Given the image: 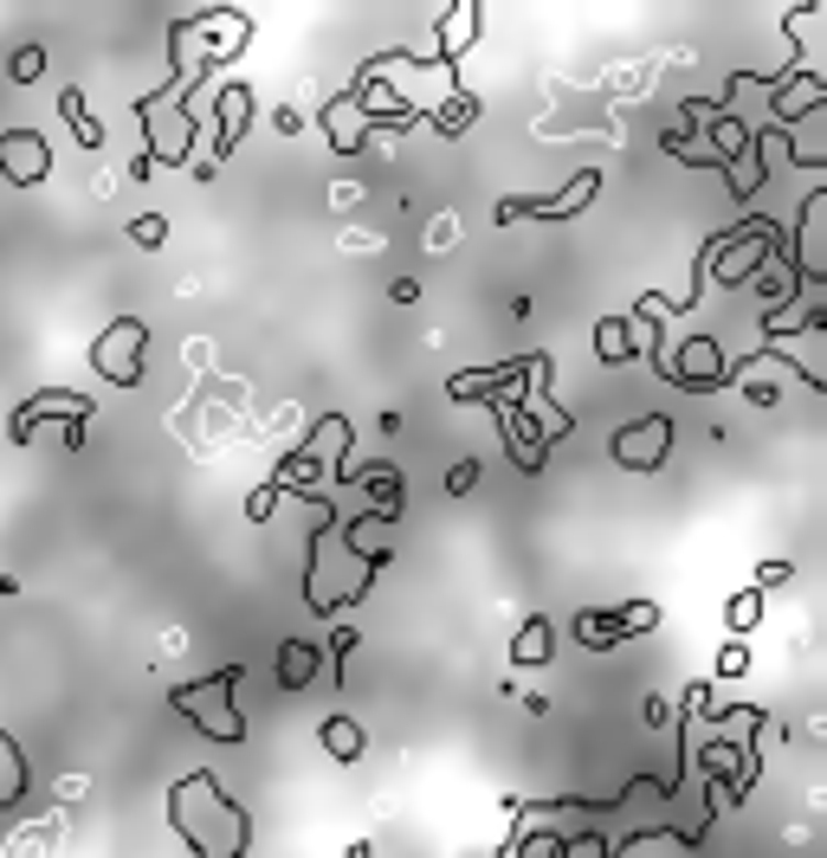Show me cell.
Wrapping results in <instances>:
<instances>
[{
    "label": "cell",
    "mask_w": 827,
    "mask_h": 858,
    "mask_svg": "<svg viewBox=\"0 0 827 858\" xmlns=\"http://www.w3.org/2000/svg\"><path fill=\"white\" fill-rule=\"evenodd\" d=\"M472 484H479V465H472V459H466V465H453V472H446V491H453V497H466V491H472Z\"/></svg>",
    "instance_id": "74e56055"
},
{
    "label": "cell",
    "mask_w": 827,
    "mask_h": 858,
    "mask_svg": "<svg viewBox=\"0 0 827 858\" xmlns=\"http://www.w3.org/2000/svg\"><path fill=\"white\" fill-rule=\"evenodd\" d=\"M137 123H143V162L149 168H195V143H200V117H195V91L188 85H155L149 97H137Z\"/></svg>",
    "instance_id": "7a4b0ae2"
},
{
    "label": "cell",
    "mask_w": 827,
    "mask_h": 858,
    "mask_svg": "<svg viewBox=\"0 0 827 858\" xmlns=\"http://www.w3.org/2000/svg\"><path fill=\"white\" fill-rule=\"evenodd\" d=\"M776 162H782V136H776V123L770 130H750V143H743V155L730 162L725 175H730V194L737 200H750V194L763 188L770 175H776Z\"/></svg>",
    "instance_id": "e0dca14e"
},
{
    "label": "cell",
    "mask_w": 827,
    "mask_h": 858,
    "mask_svg": "<svg viewBox=\"0 0 827 858\" xmlns=\"http://www.w3.org/2000/svg\"><path fill=\"white\" fill-rule=\"evenodd\" d=\"M130 239H137L143 252H162V245H168V220H162V213H143V220H130Z\"/></svg>",
    "instance_id": "d6a6232c"
},
{
    "label": "cell",
    "mask_w": 827,
    "mask_h": 858,
    "mask_svg": "<svg viewBox=\"0 0 827 858\" xmlns=\"http://www.w3.org/2000/svg\"><path fill=\"white\" fill-rule=\"evenodd\" d=\"M498 420H504V452H511V465H518L524 477H536V472H543V446H549V432L524 414V400H498Z\"/></svg>",
    "instance_id": "ac0fdd59"
},
{
    "label": "cell",
    "mask_w": 827,
    "mask_h": 858,
    "mask_svg": "<svg viewBox=\"0 0 827 858\" xmlns=\"http://www.w3.org/2000/svg\"><path fill=\"white\" fill-rule=\"evenodd\" d=\"M673 439H679L673 414H640L633 427H621L608 439V459H614L621 472H660V465L673 459Z\"/></svg>",
    "instance_id": "9c48e42d"
},
{
    "label": "cell",
    "mask_w": 827,
    "mask_h": 858,
    "mask_svg": "<svg viewBox=\"0 0 827 858\" xmlns=\"http://www.w3.org/2000/svg\"><path fill=\"white\" fill-rule=\"evenodd\" d=\"M770 729V711H750L743 716V736H711L705 749H698V768H705V788H718L730 807H743V794L757 788V768H763V756H757V736Z\"/></svg>",
    "instance_id": "5b68a950"
},
{
    "label": "cell",
    "mask_w": 827,
    "mask_h": 858,
    "mask_svg": "<svg viewBox=\"0 0 827 858\" xmlns=\"http://www.w3.org/2000/svg\"><path fill=\"white\" fill-rule=\"evenodd\" d=\"M633 355H640V330H633L628 317H601V323H595V362L621 369Z\"/></svg>",
    "instance_id": "484cf974"
},
{
    "label": "cell",
    "mask_w": 827,
    "mask_h": 858,
    "mask_svg": "<svg viewBox=\"0 0 827 858\" xmlns=\"http://www.w3.org/2000/svg\"><path fill=\"white\" fill-rule=\"evenodd\" d=\"M595 188H601V175L576 168L556 194H511V200H498V227H511V220H576L595 200Z\"/></svg>",
    "instance_id": "ba28073f"
},
{
    "label": "cell",
    "mask_w": 827,
    "mask_h": 858,
    "mask_svg": "<svg viewBox=\"0 0 827 858\" xmlns=\"http://www.w3.org/2000/svg\"><path fill=\"white\" fill-rule=\"evenodd\" d=\"M576 853V833H556V826H518L498 858H569Z\"/></svg>",
    "instance_id": "cb8c5ba5"
},
{
    "label": "cell",
    "mask_w": 827,
    "mask_h": 858,
    "mask_svg": "<svg viewBox=\"0 0 827 858\" xmlns=\"http://www.w3.org/2000/svg\"><path fill=\"white\" fill-rule=\"evenodd\" d=\"M757 620H763V587H743V594H730V626H737V632H750Z\"/></svg>",
    "instance_id": "1f68e13d"
},
{
    "label": "cell",
    "mask_w": 827,
    "mask_h": 858,
    "mask_svg": "<svg viewBox=\"0 0 827 858\" xmlns=\"http://www.w3.org/2000/svg\"><path fill=\"white\" fill-rule=\"evenodd\" d=\"M549 652H556V626L543 620V614L518 626V639H511V659H518V666H549Z\"/></svg>",
    "instance_id": "f1b7e54d"
},
{
    "label": "cell",
    "mask_w": 827,
    "mask_h": 858,
    "mask_svg": "<svg viewBox=\"0 0 827 858\" xmlns=\"http://www.w3.org/2000/svg\"><path fill=\"white\" fill-rule=\"evenodd\" d=\"M317 117H324V136H330V148H337V155H356V148L376 136V117L356 103V91H337L324 110H317Z\"/></svg>",
    "instance_id": "ffe728a7"
},
{
    "label": "cell",
    "mask_w": 827,
    "mask_h": 858,
    "mask_svg": "<svg viewBox=\"0 0 827 858\" xmlns=\"http://www.w3.org/2000/svg\"><path fill=\"white\" fill-rule=\"evenodd\" d=\"M168 826L182 833V846L195 858H246L252 853V813L200 768L168 788Z\"/></svg>",
    "instance_id": "6da1fadb"
},
{
    "label": "cell",
    "mask_w": 827,
    "mask_h": 858,
    "mask_svg": "<svg viewBox=\"0 0 827 858\" xmlns=\"http://www.w3.org/2000/svg\"><path fill=\"white\" fill-rule=\"evenodd\" d=\"M782 227L776 220H763V213H750V220H737L725 233L711 239L705 252H698V272H692V285H705V278H718V285H750V272L770 258L782 245Z\"/></svg>",
    "instance_id": "277c9868"
},
{
    "label": "cell",
    "mask_w": 827,
    "mask_h": 858,
    "mask_svg": "<svg viewBox=\"0 0 827 858\" xmlns=\"http://www.w3.org/2000/svg\"><path fill=\"white\" fill-rule=\"evenodd\" d=\"M26 781H33V774H26V756H20V743L0 729V807H20V801H26Z\"/></svg>",
    "instance_id": "83f0119b"
},
{
    "label": "cell",
    "mask_w": 827,
    "mask_h": 858,
    "mask_svg": "<svg viewBox=\"0 0 827 858\" xmlns=\"http://www.w3.org/2000/svg\"><path fill=\"white\" fill-rule=\"evenodd\" d=\"M427 123H434L439 136H466V123H479V97H472V91L439 97L434 110H427Z\"/></svg>",
    "instance_id": "f546056e"
},
{
    "label": "cell",
    "mask_w": 827,
    "mask_h": 858,
    "mask_svg": "<svg viewBox=\"0 0 827 858\" xmlns=\"http://www.w3.org/2000/svg\"><path fill=\"white\" fill-rule=\"evenodd\" d=\"M743 671H750V652H743V639H730L718 652V678H743Z\"/></svg>",
    "instance_id": "8d00e7d4"
},
{
    "label": "cell",
    "mask_w": 827,
    "mask_h": 858,
    "mask_svg": "<svg viewBox=\"0 0 827 858\" xmlns=\"http://www.w3.org/2000/svg\"><path fill=\"white\" fill-rule=\"evenodd\" d=\"M782 581H788V562H763L757 569V587H782Z\"/></svg>",
    "instance_id": "f35d334b"
},
{
    "label": "cell",
    "mask_w": 827,
    "mask_h": 858,
    "mask_svg": "<svg viewBox=\"0 0 827 858\" xmlns=\"http://www.w3.org/2000/svg\"><path fill=\"white\" fill-rule=\"evenodd\" d=\"M479 26H486V7H479V0H453V7L439 13V33L427 40V46H414L407 58L439 65V72H459V58L479 46Z\"/></svg>",
    "instance_id": "30bf717a"
},
{
    "label": "cell",
    "mask_w": 827,
    "mask_h": 858,
    "mask_svg": "<svg viewBox=\"0 0 827 858\" xmlns=\"http://www.w3.org/2000/svg\"><path fill=\"white\" fill-rule=\"evenodd\" d=\"M91 369L110 387H143V375H149V323L143 317L104 323V336L91 342Z\"/></svg>",
    "instance_id": "52a82bcc"
},
{
    "label": "cell",
    "mask_w": 827,
    "mask_h": 858,
    "mask_svg": "<svg viewBox=\"0 0 827 858\" xmlns=\"http://www.w3.org/2000/svg\"><path fill=\"white\" fill-rule=\"evenodd\" d=\"M240 666H220L207 671V678H188V684H175L168 691V704L195 723L207 743H246V711L233 704V691H240Z\"/></svg>",
    "instance_id": "3957f363"
},
{
    "label": "cell",
    "mask_w": 827,
    "mask_h": 858,
    "mask_svg": "<svg viewBox=\"0 0 827 858\" xmlns=\"http://www.w3.org/2000/svg\"><path fill=\"white\" fill-rule=\"evenodd\" d=\"M653 369L685 394H718L730 387V355L718 336H685V342H653Z\"/></svg>",
    "instance_id": "8992f818"
},
{
    "label": "cell",
    "mask_w": 827,
    "mask_h": 858,
    "mask_svg": "<svg viewBox=\"0 0 827 858\" xmlns=\"http://www.w3.org/2000/svg\"><path fill=\"white\" fill-rule=\"evenodd\" d=\"M660 626V601H628V607H588V614H576V639L583 646H614V639H633V632H653Z\"/></svg>",
    "instance_id": "8fae6325"
},
{
    "label": "cell",
    "mask_w": 827,
    "mask_h": 858,
    "mask_svg": "<svg viewBox=\"0 0 827 858\" xmlns=\"http://www.w3.org/2000/svg\"><path fill=\"white\" fill-rule=\"evenodd\" d=\"M246 123H252V85H220V91H214V155H207V162L233 155L240 136H246Z\"/></svg>",
    "instance_id": "44dd1931"
},
{
    "label": "cell",
    "mask_w": 827,
    "mask_h": 858,
    "mask_svg": "<svg viewBox=\"0 0 827 858\" xmlns=\"http://www.w3.org/2000/svg\"><path fill=\"white\" fill-rule=\"evenodd\" d=\"M13 78H20V85L46 78V52H40V46H20V52H13Z\"/></svg>",
    "instance_id": "e575fe53"
},
{
    "label": "cell",
    "mask_w": 827,
    "mask_h": 858,
    "mask_svg": "<svg viewBox=\"0 0 827 858\" xmlns=\"http://www.w3.org/2000/svg\"><path fill=\"white\" fill-rule=\"evenodd\" d=\"M188 33H195L200 58H207V65H220V58H240V52H246L252 20H246V13H233V7H207V13H195V20H188Z\"/></svg>",
    "instance_id": "9a60e30c"
},
{
    "label": "cell",
    "mask_w": 827,
    "mask_h": 858,
    "mask_svg": "<svg viewBox=\"0 0 827 858\" xmlns=\"http://www.w3.org/2000/svg\"><path fill=\"white\" fill-rule=\"evenodd\" d=\"M279 497H285L279 484H259V491L246 497V517H252V524H272V510H279Z\"/></svg>",
    "instance_id": "836d02e7"
},
{
    "label": "cell",
    "mask_w": 827,
    "mask_h": 858,
    "mask_svg": "<svg viewBox=\"0 0 827 858\" xmlns=\"http://www.w3.org/2000/svg\"><path fill=\"white\" fill-rule=\"evenodd\" d=\"M91 394H72V387H46V394H33L20 414H13V427H7V439L13 446H33V427L40 420H91Z\"/></svg>",
    "instance_id": "5bb4252c"
},
{
    "label": "cell",
    "mask_w": 827,
    "mask_h": 858,
    "mask_svg": "<svg viewBox=\"0 0 827 858\" xmlns=\"http://www.w3.org/2000/svg\"><path fill=\"white\" fill-rule=\"evenodd\" d=\"M317 736H324V756H330V762H362V749H369V736H362V723H356V716H324V729H317Z\"/></svg>",
    "instance_id": "4316f807"
},
{
    "label": "cell",
    "mask_w": 827,
    "mask_h": 858,
    "mask_svg": "<svg viewBox=\"0 0 827 858\" xmlns=\"http://www.w3.org/2000/svg\"><path fill=\"white\" fill-rule=\"evenodd\" d=\"M776 97H770V117H776V130H788L795 117H815L827 110V78L821 72H788V78H770Z\"/></svg>",
    "instance_id": "d6986e66"
},
{
    "label": "cell",
    "mask_w": 827,
    "mask_h": 858,
    "mask_svg": "<svg viewBox=\"0 0 827 858\" xmlns=\"http://www.w3.org/2000/svg\"><path fill=\"white\" fill-rule=\"evenodd\" d=\"M821 227H827V194L815 188L802 200V213H795V233H788V265H795V278L815 290L827 278V245H821Z\"/></svg>",
    "instance_id": "7c38bea8"
},
{
    "label": "cell",
    "mask_w": 827,
    "mask_h": 858,
    "mask_svg": "<svg viewBox=\"0 0 827 858\" xmlns=\"http://www.w3.org/2000/svg\"><path fill=\"white\" fill-rule=\"evenodd\" d=\"M349 652H356V626H337V639H330V652H324L337 678H342V666H349Z\"/></svg>",
    "instance_id": "d590c367"
},
{
    "label": "cell",
    "mask_w": 827,
    "mask_h": 858,
    "mask_svg": "<svg viewBox=\"0 0 827 858\" xmlns=\"http://www.w3.org/2000/svg\"><path fill=\"white\" fill-rule=\"evenodd\" d=\"M349 439H356V432H349V420H342V414H324V420L311 427V439H304V452H297V459H304L317 477H337L342 465H349Z\"/></svg>",
    "instance_id": "7402d4cb"
},
{
    "label": "cell",
    "mask_w": 827,
    "mask_h": 858,
    "mask_svg": "<svg viewBox=\"0 0 827 858\" xmlns=\"http://www.w3.org/2000/svg\"><path fill=\"white\" fill-rule=\"evenodd\" d=\"M795 382V369L782 362L776 349H757V355H743V362H730V387L750 400V407H776L782 394Z\"/></svg>",
    "instance_id": "4fadbf2b"
},
{
    "label": "cell",
    "mask_w": 827,
    "mask_h": 858,
    "mask_svg": "<svg viewBox=\"0 0 827 858\" xmlns=\"http://www.w3.org/2000/svg\"><path fill=\"white\" fill-rule=\"evenodd\" d=\"M0 175H7L13 188H40L52 175V143L40 130H7V136H0Z\"/></svg>",
    "instance_id": "2e32d148"
},
{
    "label": "cell",
    "mask_w": 827,
    "mask_h": 858,
    "mask_svg": "<svg viewBox=\"0 0 827 858\" xmlns=\"http://www.w3.org/2000/svg\"><path fill=\"white\" fill-rule=\"evenodd\" d=\"M58 110H65V123H72V136H78V148H104V123L91 117V103H85V91H58Z\"/></svg>",
    "instance_id": "4dcf8cb0"
},
{
    "label": "cell",
    "mask_w": 827,
    "mask_h": 858,
    "mask_svg": "<svg viewBox=\"0 0 827 858\" xmlns=\"http://www.w3.org/2000/svg\"><path fill=\"white\" fill-rule=\"evenodd\" d=\"M389 297H394V304H414V297H421V285H414V278H394Z\"/></svg>",
    "instance_id": "ab89813d"
},
{
    "label": "cell",
    "mask_w": 827,
    "mask_h": 858,
    "mask_svg": "<svg viewBox=\"0 0 827 858\" xmlns=\"http://www.w3.org/2000/svg\"><path fill=\"white\" fill-rule=\"evenodd\" d=\"M827 110H815V117H795V123H788V130H776L782 136V162H795V168H808V175H815V168H827Z\"/></svg>",
    "instance_id": "603a6c76"
},
{
    "label": "cell",
    "mask_w": 827,
    "mask_h": 858,
    "mask_svg": "<svg viewBox=\"0 0 827 858\" xmlns=\"http://www.w3.org/2000/svg\"><path fill=\"white\" fill-rule=\"evenodd\" d=\"M317 671H324V646H311V639H285L279 646V691H311Z\"/></svg>",
    "instance_id": "d4e9b609"
}]
</instances>
